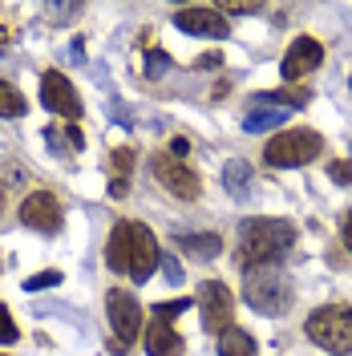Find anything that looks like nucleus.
<instances>
[{
	"label": "nucleus",
	"mask_w": 352,
	"mask_h": 356,
	"mask_svg": "<svg viewBox=\"0 0 352 356\" xmlns=\"http://www.w3.org/2000/svg\"><path fill=\"white\" fill-rule=\"evenodd\" d=\"M158 259H162V251H158V239L150 235L146 222L122 219L113 227L110 247H106V264H110L113 271H126L134 284H146V280L154 275Z\"/></svg>",
	"instance_id": "1"
},
{
	"label": "nucleus",
	"mask_w": 352,
	"mask_h": 356,
	"mask_svg": "<svg viewBox=\"0 0 352 356\" xmlns=\"http://www.w3.org/2000/svg\"><path fill=\"white\" fill-rule=\"evenodd\" d=\"M296 243V227L284 219H251L243 222L239 235V264L247 267H264V264H280L287 247Z\"/></svg>",
	"instance_id": "2"
},
{
	"label": "nucleus",
	"mask_w": 352,
	"mask_h": 356,
	"mask_svg": "<svg viewBox=\"0 0 352 356\" xmlns=\"http://www.w3.org/2000/svg\"><path fill=\"white\" fill-rule=\"evenodd\" d=\"M243 300L264 316H284L291 308V284L284 280L280 264H264V267H247V280H243Z\"/></svg>",
	"instance_id": "3"
},
{
	"label": "nucleus",
	"mask_w": 352,
	"mask_h": 356,
	"mask_svg": "<svg viewBox=\"0 0 352 356\" xmlns=\"http://www.w3.org/2000/svg\"><path fill=\"white\" fill-rule=\"evenodd\" d=\"M312 344H320L332 356H349L352 353V308L349 304H324L308 316L304 324Z\"/></svg>",
	"instance_id": "4"
},
{
	"label": "nucleus",
	"mask_w": 352,
	"mask_h": 356,
	"mask_svg": "<svg viewBox=\"0 0 352 356\" xmlns=\"http://www.w3.org/2000/svg\"><path fill=\"white\" fill-rule=\"evenodd\" d=\"M320 146L324 142L316 130H284L267 142L264 158L271 166H308L312 158H320Z\"/></svg>",
	"instance_id": "5"
},
{
	"label": "nucleus",
	"mask_w": 352,
	"mask_h": 356,
	"mask_svg": "<svg viewBox=\"0 0 352 356\" xmlns=\"http://www.w3.org/2000/svg\"><path fill=\"white\" fill-rule=\"evenodd\" d=\"M198 316H202V328L207 332H227L231 328V312H235V300H231V291L223 288L219 280H207V284H198Z\"/></svg>",
	"instance_id": "6"
},
{
	"label": "nucleus",
	"mask_w": 352,
	"mask_h": 356,
	"mask_svg": "<svg viewBox=\"0 0 352 356\" xmlns=\"http://www.w3.org/2000/svg\"><path fill=\"white\" fill-rule=\"evenodd\" d=\"M106 312H110V324H113V336L122 340V344H130L142 336V304L134 300L130 291L113 288L106 296Z\"/></svg>",
	"instance_id": "7"
},
{
	"label": "nucleus",
	"mask_w": 352,
	"mask_h": 356,
	"mask_svg": "<svg viewBox=\"0 0 352 356\" xmlns=\"http://www.w3.org/2000/svg\"><path fill=\"white\" fill-rule=\"evenodd\" d=\"M41 102H45V110L61 113V118H69V122L81 118V97H77L73 81H69L65 73H57V69H49V73L41 77Z\"/></svg>",
	"instance_id": "8"
},
{
	"label": "nucleus",
	"mask_w": 352,
	"mask_h": 356,
	"mask_svg": "<svg viewBox=\"0 0 352 356\" xmlns=\"http://www.w3.org/2000/svg\"><path fill=\"white\" fill-rule=\"evenodd\" d=\"M150 170H154V178L175 195V199H198V175L186 162H178L175 154H154Z\"/></svg>",
	"instance_id": "9"
},
{
	"label": "nucleus",
	"mask_w": 352,
	"mask_h": 356,
	"mask_svg": "<svg viewBox=\"0 0 352 356\" xmlns=\"http://www.w3.org/2000/svg\"><path fill=\"white\" fill-rule=\"evenodd\" d=\"M21 222H24V227H33V231L53 235V231L61 227V207H57V195H53V191H33V195L21 202Z\"/></svg>",
	"instance_id": "10"
},
{
	"label": "nucleus",
	"mask_w": 352,
	"mask_h": 356,
	"mask_svg": "<svg viewBox=\"0 0 352 356\" xmlns=\"http://www.w3.org/2000/svg\"><path fill=\"white\" fill-rule=\"evenodd\" d=\"M320 61H324L320 41H312V37H296L291 49H287V57L280 61V69H284L287 81H300V77H308L312 69H320Z\"/></svg>",
	"instance_id": "11"
},
{
	"label": "nucleus",
	"mask_w": 352,
	"mask_h": 356,
	"mask_svg": "<svg viewBox=\"0 0 352 356\" xmlns=\"http://www.w3.org/2000/svg\"><path fill=\"white\" fill-rule=\"evenodd\" d=\"M175 24L191 37H227V17L219 8H178Z\"/></svg>",
	"instance_id": "12"
},
{
	"label": "nucleus",
	"mask_w": 352,
	"mask_h": 356,
	"mask_svg": "<svg viewBox=\"0 0 352 356\" xmlns=\"http://www.w3.org/2000/svg\"><path fill=\"white\" fill-rule=\"evenodd\" d=\"M146 353L150 356H182V336L175 332L170 316H162L154 308L150 324H146Z\"/></svg>",
	"instance_id": "13"
},
{
	"label": "nucleus",
	"mask_w": 352,
	"mask_h": 356,
	"mask_svg": "<svg viewBox=\"0 0 352 356\" xmlns=\"http://www.w3.org/2000/svg\"><path fill=\"white\" fill-rule=\"evenodd\" d=\"M223 186L231 191V199L243 202L251 195V170H247V162L243 158H231L227 166H223Z\"/></svg>",
	"instance_id": "14"
},
{
	"label": "nucleus",
	"mask_w": 352,
	"mask_h": 356,
	"mask_svg": "<svg viewBox=\"0 0 352 356\" xmlns=\"http://www.w3.org/2000/svg\"><path fill=\"white\" fill-rule=\"evenodd\" d=\"M280 106V110H304L312 102V89H304V86H287V89H271V93H259V106Z\"/></svg>",
	"instance_id": "15"
},
{
	"label": "nucleus",
	"mask_w": 352,
	"mask_h": 356,
	"mask_svg": "<svg viewBox=\"0 0 352 356\" xmlns=\"http://www.w3.org/2000/svg\"><path fill=\"white\" fill-rule=\"evenodd\" d=\"M284 122H287V110H280V106H255V110L243 118V130L264 134V130H271V126H284Z\"/></svg>",
	"instance_id": "16"
},
{
	"label": "nucleus",
	"mask_w": 352,
	"mask_h": 356,
	"mask_svg": "<svg viewBox=\"0 0 352 356\" xmlns=\"http://www.w3.org/2000/svg\"><path fill=\"white\" fill-rule=\"evenodd\" d=\"M178 247L191 251V255H198V259H219L223 255L219 235H178Z\"/></svg>",
	"instance_id": "17"
},
{
	"label": "nucleus",
	"mask_w": 352,
	"mask_h": 356,
	"mask_svg": "<svg viewBox=\"0 0 352 356\" xmlns=\"http://www.w3.org/2000/svg\"><path fill=\"white\" fill-rule=\"evenodd\" d=\"M219 356H255V340H251V332H243V328H227V332L219 336Z\"/></svg>",
	"instance_id": "18"
},
{
	"label": "nucleus",
	"mask_w": 352,
	"mask_h": 356,
	"mask_svg": "<svg viewBox=\"0 0 352 356\" xmlns=\"http://www.w3.org/2000/svg\"><path fill=\"white\" fill-rule=\"evenodd\" d=\"M24 113V97L17 93V86L0 81V118H21Z\"/></svg>",
	"instance_id": "19"
},
{
	"label": "nucleus",
	"mask_w": 352,
	"mask_h": 356,
	"mask_svg": "<svg viewBox=\"0 0 352 356\" xmlns=\"http://www.w3.org/2000/svg\"><path fill=\"white\" fill-rule=\"evenodd\" d=\"M61 284V271H41V275H29L24 288L29 291H45V288H57Z\"/></svg>",
	"instance_id": "20"
},
{
	"label": "nucleus",
	"mask_w": 352,
	"mask_h": 356,
	"mask_svg": "<svg viewBox=\"0 0 352 356\" xmlns=\"http://www.w3.org/2000/svg\"><path fill=\"white\" fill-rule=\"evenodd\" d=\"M17 324H13V316H8V308L0 304V344H17Z\"/></svg>",
	"instance_id": "21"
},
{
	"label": "nucleus",
	"mask_w": 352,
	"mask_h": 356,
	"mask_svg": "<svg viewBox=\"0 0 352 356\" xmlns=\"http://www.w3.org/2000/svg\"><path fill=\"white\" fill-rule=\"evenodd\" d=\"M328 178L332 182H340V186L352 182V162H328Z\"/></svg>",
	"instance_id": "22"
},
{
	"label": "nucleus",
	"mask_w": 352,
	"mask_h": 356,
	"mask_svg": "<svg viewBox=\"0 0 352 356\" xmlns=\"http://www.w3.org/2000/svg\"><path fill=\"white\" fill-rule=\"evenodd\" d=\"M146 61H150V65H146V73H150V77H158V73H166V61H170V57H166V53L158 49V53H150Z\"/></svg>",
	"instance_id": "23"
},
{
	"label": "nucleus",
	"mask_w": 352,
	"mask_h": 356,
	"mask_svg": "<svg viewBox=\"0 0 352 356\" xmlns=\"http://www.w3.org/2000/svg\"><path fill=\"white\" fill-rule=\"evenodd\" d=\"M113 170H134V150H113Z\"/></svg>",
	"instance_id": "24"
},
{
	"label": "nucleus",
	"mask_w": 352,
	"mask_h": 356,
	"mask_svg": "<svg viewBox=\"0 0 352 356\" xmlns=\"http://www.w3.org/2000/svg\"><path fill=\"white\" fill-rule=\"evenodd\" d=\"M251 17V13H259V4H223V17Z\"/></svg>",
	"instance_id": "25"
},
{
	"label": "nucleus",
	"mask_w": 352,
	"mask_h": 356,
	"mask_svg": "<svg viewBox=\"0 0 352 356\" xmlns=\"http://www.w3.org/2000/svg\"><path fill=\"white\" fill-rule=\"evenodd\" d=\"M158 264L166 267V275H170V280H175V284H178V280H182V267L175 264V255H166V251H162V259H158Z\"/></svg>",
	"instance_id": "26"
},
{
	"label": "nucleus",
	"mask_w": 352,
	"mask_h": 356,
	"mask_svg": "<svg viewBox=\"0 0 352 356\" xmlns=\"http://www.w3.org/2000/svg\"><path fill=\"white\" fill-rule=\"evenodd\" d=\"M110 195H113V199H126V195H130V182H126V178H113V182H110Z\"/></svg>",
	"instance_id": "27"
},
{
	"label": "nucleus",
	"mask_w": 352,
	"mask_h": 356,
	"mask_svg": "<svg viewBox=\"0 0 352 356\" xmlns=\"http://www.w3.org/2000/svg\"><path fill=\"white\" fill-rule=\"evenodd\" d=\"M195 65H198V69H215V65H223V57H219V53H202Z\"/></svg>",
	"instance_id": "28"
},
{
	"label": "nucleus",
	"mask_w": 352,
	"mask_h": 356,
	"mask_svg": "<svg viewBox=\"0 0 352 356\" xmlns=\"http://www.w3.org/2000/svg\"><path fill=\"white\" fill-rule=\"evenodd\" d=\"M186 150H191V142H186V138H175V142H170V154H186Z\"/></svg>",
	"instance_id": "29"
},
{
	"label": "nucleus",
	"mask_w": 352,
	"mask_h": 356,
	"mask_svg": "<svg viewBox=\"0 0 352 356\" xmlns=\"http://www.w3.org/2000/svg\"><path fill=\"white\" fill-rule=\"evenodd\" d=\"M344 243L352 247V215H349V222H344Z\"/></svg>",
	"instance_id": "30"
},
{
	"label": "nucleus",
	"mask_w": 352,
	"mask_h": 356,
	"mask_svg": "<svg viewBox=\"0 0 352 356\" xmlns=\"http://www.w3.org/2000/svg\"><path fill=\"white\" fill-rule=\"evenodd\" d=\"M0 207H4V191H0Z\"/></svg>",
	"instance_id": "31"
},
{
	"label": "nucleus",
	"mask_w": 352,
	"mask_h": 356,
	"mask_svg": "<svg viewBox=\"0 0 352 356\" xmlns=\"http://www.w3.org/2000/svg\"><path fill=\"white\" fill-rule=\"evenodd\" d=\"M349 89H352V81H349Z\"/></svg>",
	"instance_id": "32"
}]
</instances>
